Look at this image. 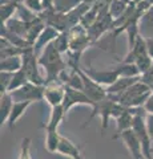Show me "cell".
I'll use <instances>...</instances> for the list:
<instances>
[{
	"mask_svg": "<svg viewBox=\"0 0 153 159\" xmlns=\"http://www.w3.org/2000/svg\"><path fill=\"white\" fill-rule=\"evenodd\" d=\"M39 64L45 70V82L56 81L60 74L67 70V62L63 58V53L56 48L55 43H51L44 48L39 56Z\"/></svg>",
	"mask_w": 153,
	"mask_h": 159,
	"instance_id": "6da1fadb",
	"label": "cell"
},
{
	"mask_svg": "<svg viewBox=\"0 0 153 159\" xmlns=\"http://www.w3.org/2000/svg\"><path fill=\"white\" fill-rule=\"evenodd\" d=\"M152 92H153L152 86L148 85L141 78L140 81L133 84L128 90H125L122 94H120L118 97H115V98L118 103H121L125 107H142Z\"/></svg>",
	"mask_w": 153,
	"mask_h": 159,
	"instance_id": "7a4b0ae2",
	"label": "cell"
},
{
	"mask_svg": "<svg viewBox=\"0 0 153 159\" xmlns=\"http://www.w3.org/2000/svg\"><path fill=\"white\" fill-rule=\"evenodd\" d=\"M92 109H93V111L89 116V118L87 119V122H85L84 126H88V123H89L93 118L100 116V118H101V130L104 131L108 127L109 118H117L122 113V110L125 109V106H122L121 103H118L115 97H112V96L108 94V97L105 99L97 102Z\"/></svg>",
	"mask_w": 153,
	"mask_h": 159,
	"instance_id": "3957f363",
	"label": "cell"
},
{
	"mask_svg": "<svg viewBox=\"0 0 153 159\" xmlns=\"http://www.w3.org/2000/svg\"><path fill=\"white\" fill-rule=\"evenodd\" d=\"M22 58H23L22 69L26 72L28 81L32 84H36V85H45V78L41 76L40 70H39L40 64H39L37 54L33 51V47L26 49L22 54Z\"/></svg>",
	"mask_w": 153,
	"mask_h": 159,
	"instance_id": "277c9868",
	"label": "cell"
},
{
	"mask_svg": "<svg viewBox=\"0 0 153 159\" xmlns=\"http://www.w3.org/2000/svg\"><path fill=\"white\" fill-rule=\"evenodd\" d=\"M15 102H37L44 99V85L27 82L24 86L9 93Z\"/></svg>",
	"mask_w": 153,
	"mask_h": 159,
	"instance_id": "5b68a950",
	"label": "cell"
},
{
	"mask_svg": "<svg viewBox=\"0 0 153 159\" xmlns=\"http://www.w3.org/2000/svg\"><path fill=\"white\" fill-rule=\"evenodd\" d=\"M79 73H80V76L83 78V92L91 98V101L95 103V105L108 97L107 89H104L103 85L97 84L96 81H93L81 68H79Z\"/></svg>",
	"mask_w": 153,
	"mask_h": 159,
	"instance_id": "8992f818",
	"label": "cell"
},
{
	"mask_svg": "<svg viewBox=\"0 0 153 159\" xmlns=\"http://www.w3.org/2000/svg\"><path fill=\"white\" fill-rule=\"evenodd\" d=\"M64 97H65V85L60 80L45 82V85H44V99L51 105V107L63 105Z\"/></svg>",
	"mask_w": 153,
	"mask_h": 159,
	"instance_id": "52a82bcc",
	"label": "cell"
},
{
	"mask_svg": "<svg viewBox=\"0 0 153 159\" xmlns=\"http://www.w3.org/2000/svg\"><path fill=\"white\" fill-rule=\"evenodd\" d=\"M76 105H88V106H95V103L91 101V98L87 96L83 90H79V89H73L71 86L65 85V97H64V102H63V107L64 110L68 111L71 110L73 106Z\"/></svg>",
	"mask_w": 153,
	"mask_h": 159,
	"instance_id": "ba28073f",
	"label": "cell"
},
{
	"mask_svg": "<svg viewBox=\"0 0 153 159\" xmlns=\"http://www.w3.org/2000/svg\"><path fill=\"white\" fill-rule=\"evenodd\" d=\"M88 76H89L93 81H96L100 85L111 86L113 82H116L120 78V73H118L117 68L113 69H95V68H87L83 69Z\"/></svg>",
	"mask_w": 153,
	"mask_h": 159,
	"instance_id": "9c48e42d",
	"label": "cell"
},
{
	"mask_svg": "<svg viewBox=\"0 0 153 159\" xmlns=\"http://www.w3.org/2000/svg\"><path fill=\"white\" fill-rule=\"evenodd\" d=\"M118 137H120L122 139V142L125 143V146H127L128 150H129L132 158H136V157L141 155V154H144V152H142L141 142L139 141V138H137L136 133L133 131V129H129V130L122 131Z\"/></svg>",
	"mask_w": 153,
	"mask_h": 159,
	"instance_id": "30bf717a",
	"label": "cell"
},
{
	"mask_svg": "<svg viewBox=\"0 0 153 159\" xmlns=\"http://www.w3.org/2000/svg\"><path fill=\"white\" fill-rule=\"evenodd\" d=\"M59 34H60V32H57L55 28L48 27V25L45 27V29L41 32V34L36 40L35 45H33V51H35V53L37 54V56H40L41 52L44 51V48H45L48 44L55 41V40L59 37Z\"/></svg>",
	"mask_w": 153,
	"mask_h": 159,
	"instance_id": "8fae6325",
	"label": "cell"
},
{
	"mask_svg": "<svg viewBox=\"0 0 153 159\" xmlns=\"http://www.w3.org/2000/svg\"><path fill=\"white\" fill-rule=\"evenodd\" d=\"M140 80H141V76H137V77H120L116 82H113L111 86L107 88V93L109 94V96L118 97L125 90H128L133 84L140 81Z\"/></svg>",
	"mask_w": 153,
	"mask_h": 159,
	"instance_id": "7c38bea8",
	"label": "cell"
},
{
	"mask_svg": "<svg viewBox=\"0 0 153 159\" xmlns=\"http://www.w3.org/2000/svg\"><path fill=\"white\" fill-rule=\"evenodd\" d=\"M139 32L140 36L145 40L153 37V6L142 13L139 20Z\"/></svg>",
	"mask_w": 153,
	"mask_h": 159,
	"instance_id": "4fadbf2b",
	"label": "cell"
},
{
	"mask_svg": "<svg viewBox=\"0 0 153 159\" xmlns=\"http://www.w3.org/2000/svg\"><path fill=\"white\" fill-rule=\"evenodd\" d=\"M65 116H67V111L64 110L63 105H59V106L52 107L51 116H49V119H48L47 125L44 126L45 131H57L59 125H60V123L63 122V119L65 118Z\"/></svg>",
	"mask_w": 153,
	"mask_h": 159,
	"instance_id": "5bb4252c",
	"label": "cell"
},
{
	"mask_svg": "<svg viewBox=\"0 0 153 159\" xmlns=\"http://www.w3.org/2000/svg\"><path fill=\"white\" fill-rule=\"evenodd\" d=\"M115 119L117 122V137H118L122 131L132 129L133 121H135V113H133V110L131 107H125L120 116Z\"/></svg>",
	"mask_w": 153,
	"mask_h": 159,
	"instance_id": "9a60e30c",
	"label": "cell"
},
{
	"mask_svg": "<svg viewBox=\"0 0 153 159\" xmlns=\"http://www.w3.org/2000/svg\"><path fill=\"white\" fill-rule=\"evenodd\" d=\"M31 103L32 102H23V101H20V102H13L11 114H9V118H8V121H7V125H8L9 130H13L15 125H16V122L24 116V113H26V110L29 107Z\"/></svg>",
	"mask_w": 153,
	"mask_h": 159,
	"instance_id": "2e32d148",
	"label": "cell"
},
{
	"mask_svg": "<svg viewBox=\"0 0 153 159\" xmlns=\"http://www.w3.org/2000/svg\"><path fill=\"white\" fill-rule=\"evenodd\" d=\"M92 6H93V4H89L87 2H81L76 8H73L69 13H67V17H68V21H69L71 28L81 23L83 17L85 16V13L89 11V8Z\"/></svg>",
	"mask_w": 153,
	"mask_h": 159,
	"instance_id": "e0dca14e",
	"label": "cell"
},
{
	"mask_svg": "<svg viewBox=\"0 0 153 159\" xmlns=\"http://www.w3.org/2000/svg\"><path fill=\"white\" fill-rule=\"evenodd\" d=\"M57 152H60L61 155H67L72 159H77L81 157L80 154V148H79L75 143L72 141H69L68 138L65 137H61L60 138V143H59V148H57Z\"/></svg>",
	"mask_w": 153,
	"mask_h": 159,
	"instance_id": "ac0fdd59",
	"label": "cell"
},
{
	"mask_svg": "<svg viewBox=\"0 0 153 159\" xmlns=\"http://www.w3.org/2000/svg\"><path fill=\"white\" fill-rule=\"evenodd\" d=\"M13 102H15L13 98L8 92L2 93V97H0V122H2V125L7 123L9 114H11V110H12Z\"/></svg>",
	"mask_w": 153,
	"mask_h": 159,
	"instance_id": "d6986e66",
	"label": "cell"
},
{
	"mask_svg": "<svg viewBox=\"0 0 153 159\" xmlns=\"http://www.w3.org/2000/svg\"><path fill=\"white\" fill-rule=\"evenodd\" d=\"M2 25L6 27L8 31L16 33V34H19V36H22V37H24V39H26V36H27L28 24L24 23L23 20H20L19 17H12V19H9L7 23L2 24Z\"/></svg>",
	"mask_w": 153,
	"mask_h": 159,
	"instance_id": "ffe728a7",
	"label": "cell"
},
{
	"mask_svg": "<svg viewBox=\"0 0 153 159\" xmlns=\"http://www.w3.org/2000/svg\"><path fill=\"white\" fill-rule=\"evenodd\" d=\"M132 3H133L132 0H111V3H109V13H111V16L113 17V20L121 17L122 15L127 12V9L131 7Z\"/></svg>",
	"mask_w": 153,
	"mask_h": 159,
	"instance_id": "44dd1931",
	"label": "cell"
},
{
	"mask_svg": "<svg viewBox=\"0 0 153 159\" xmlns=\"http://www.w3.org/2000/svg\"><path fill=\"white\" fill-rule=\"evenodd\" d=\"M23 66V58L22 56H13L8 58H3L0 62V72H17Z\"/></svg>",
	"mask_w": 153,
	"mask_h": 159,
	"instance_id": "7402d4cb",
	"label": "cell"
},
{
	"mask_svg": "<svg viewBox=\"0 0 153 159\" xmlns=\"http://www.w3.org/2000/svg\"><path fill=\"white\" fill-rule=\"evenodd\" d=\"M19 3L13 0H2V24L7 23L17 12Z\"/></svg>",
	"mask_w": 153,
	"mask_h": 159,
	"instance_id": "603a6c76",
	"label": "cell"
},
{
	"mask_svg": "<svg viewBox=\"0 0 153 159\" xmlns=\"http://www.w3.org/2000/svg\"><path fill=\"white\" fill-rule=\"evenodd\" d=\"M83 0H53V8L59 13H69Z\"/></svg>",
	"mask_w": 153,
	"mask_h": 159,
	"instance_id": "cb8c5ba5",
	"label": "cell"
},
{
	"mask_svg": "<svg viewBox=\"0 0 153 159\" xmlns=\"http://www.w3.org/2000/svg\"><path fill=\"white\" fill-rule=\"evenodd\" d=\"M24 51H26V49H20V48L15 47L9 41H7L6 39L2 37V54H0L2 60L8 58V57H13V56H22Z\"/></svg>",
	"mask_w": 153,
	"mask_h": 159,
	"instance_id": "d4e9b609",
	"label": "cell"
},
{
	"mask_svg": "<svg viewBox=\"0 0 153 159\" xmlns=\"http://www.w3.org/2000/svg\"><path fill=\"white\" fill-rule=\"evenodd\" d=\"M60 138L61 135L57 131H45V143H44V146H45L48 152H57Z\"/></svg>",
	"mask_w": 153,
	"mask_h": 159,
	"instance_id": "484cf974",
	"label": "cell"
},
{
	"mask_svg": "<svg viewBox=\"0 0 153 159\" xmlns=\"http://www.w3.org/2000/svg\"><path fill=\"white\" fill-rule=\"evenodd\" d=\"M16 16L23 20L24 23H33L35 20L39 17V13L36 12H33L32 9H29L26 4H22V3H19V7H17V12H16Z\"/></svg>",
	"mask_w": 153,
	"mask_h": 159,
	"instance_id": "4316f807",
	"label": "cell"
},
{
	"mask_svg": "<svg viewBox=\"0 0 153 159\" xmlns=\"http://www.w3.org/2000/svg\"><path fill=\"white\" fill-rule=\"evenodd\" d=\"M120 77H137L141 76V72L139 70L136 64H127V62H120L116 66Z\"/></svg>",
	"mask_w": 153,
	"mask_h": 159,
	"instance_id": "83f0119b",
	"label": "cell"
},
{
	"mask_svg": "<svg viewBox=\"0 0 153 159\" xmlns=\"http://www.w3.org/2000/svg\"><path fill=\"white\" fill-rule=\"evenodd\" d=\"M27 82H29V81H28V77H27L26 72H24L23 69H20V70H17V72H15L13 73V77H12V81H11V84H9L8 93H11L13 90H16V89L24 86Z\"/></svg>",
	"mask_w": 153,
	"mask_h": 159,
	"instance_id": "f1b7e54d",
	"label": "cell"
},
{
	"mask_svg": "<svg viewBox=\"0 0 153 159\" xmlns=\"http://www.w3.org/2000/svg\"><path fill=\"white\" fill-rule=\"evenodd\" d=\"M53 43H55L56 48L60 51V53H68V51H69V33H68V31L59 34V37Z\"/></svg>",
	"mask_w": 153,
	"mask_h": 159,
	"instance_id": "f546056e",
	"label": "cell"
},
{
	"mask_svg": "<svg viewBox=\"0 0 153 159\" xmlns=\"http://www.w3.org/2000/svg\"><path fill=\"white\" fill-rule=\"evenodd\" d=\"M13 73L12 72H0V92L7 93L9 84L12 81Z\"/></svg>",
	"mask_w": 153,
	"mask_h": 159,
	"instance_id": "4dcf8cb0",
	"label": "cell"
},
{
	"mask_svg": "<svg viewBox=\"0 0 153 159\" xmlns=\"http://www.w3.org/2000/svg\"><path fill=\"white\" fill-rule=\"evenodd\" d=\"M19 159H32V157H31V139L29 138H24L22 141Z\"/></svg>",
	"mask_w": 153,
	"mask_h": 159,
	"instance_id": "1f68e13d",
	"label": "cell"
},
{
	"mask_svg": "<svg viewBox=\"0 0 153 159\" xmlns=\"http://www.w3.org/2000/svg\"><path fill=\"white\" fill-rule=\"evenodd\" d=\"M144 110L146 111V114H153V92L151 93V96L148 97V99L144 103Z\"/></svg>",
	"mask_w": 153,
	"mask_h": 159,
	"instance_id": "d6a6232c",
	"label": "cell"
},
{
	"mask_svg": "<svg viewBox=\"0 0 153 159\" xmlns=\"http://www.w3.org/2000/svg\"><path fill=\"white\" fill-rule=\"evenodd\" d=\"M146 127H148V131H149V135L153 139V114H146Z\"/></svg>",
	"mask_w": 153,
	"mask_h": 159,
	"instance_id": "836d02e7",
	"label": "cell"
},
{
	"mask_svg": "<svg viewBox=\"0 0 153 159\" xmlns=\"http://www.w3.org/2000/svg\"><path fill=\"white\" fill-rule=\"evenodd\" d=\"M146 41V49H148V53H149V56L152 57L153 60V37L152 39H148L145 40Z\"/></svg>",
	"mask_w": 153,
	"mask_h": 159,
	"instance_id": "e575fe53",
	"label": "cell"
},
{
	"mask_svg": "<svg viewBox=\"0 0 153 159\" xmlns=\"http://www.w3.org/2000/svg\"><path fill=\"white\" fill-rule=\"evenodd\" d=\"M132 159H148L144 154H141V155H139V157H136V158H132Z\"/></svg>",
	"mask_w": 153,
	"mask_h": 159,
	"instance_id": "d590c367",
	"label": "cell"
},
{
	"mask_svg": "<svg viewBox=\"0 0 153 159\" xmlns=\"http://www.w3.org/2000/svg\"><path fill=\"white\" fill-rule=\"evenodd\" d=\"M77 159H83V158H81V157H80V158H77Z\"/></svg>",
	"mask_w": 153,
	"mask_h": 159,
	"instance_id": "8d00e7d4",
	"label": "cell"
}]
</instances>
